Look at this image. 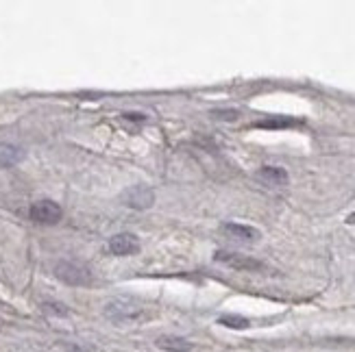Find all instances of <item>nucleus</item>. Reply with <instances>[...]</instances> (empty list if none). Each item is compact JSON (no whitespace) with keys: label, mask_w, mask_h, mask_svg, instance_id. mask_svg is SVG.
Masks as SVG:
<instances>
[{"label":"nucleus","mask_w":355,"mask_h":352,"mask_svg":"<svg viewBox=\"0 0 355 352\" xmlns=\"http://www.w3.org/2000/svg\"><path fill=\"white\" fill-rule=\"evenodd\" d=\"M103 315L114 324H131L142 319L144 315V307L133 298H114L105 304Z\"/></svg>","instance_id":"f257e3e1"},{"label":"nucleus","mask_w":355,"mask_h":352,"mask_svg":"<svg viewBox=\"0 0 355 352\" xmlns=\"http://www.w3.org/2000/svg\"><path fill=\"white\" fill-rule=\"evenodd\" d=\"M55 277L72 287H87L92 283V270L79 261L61 259V261L55 263Z\"/></svg>","instance_id":"f03ea898"},{"label":"nucleus","mask_w":355,"mask_h":352,"mask_svg":"<svg viewBox=\"0 0 355 352\" xmlns=\"http://www.w3.org/2000/svg\"><path fill=\"white\" fill-rule=\"evenodd\" d=\"M214 261L223 263V266H227L231 270H238V272H261V270H266V263L259 261V259L249 257V254L229 252V250H218L214 254Z\"/></svg>","instance_id":"7ed1b4c3"},{"label":"nucleus","mask_w":355,"mask_h":352,"mask_svg":"<svg viewBox=\"0 0 355 352\" xmlns=\"http://www.w3.org/2000/svg\"><path fill=\"white\" fill-rule=\"evenodd\" d=\"M28 218L35 224L55 226L61 222V218H64V209H61V205L55 201H37L28 207Z\"/></svg>","instance_id":"20e7f679"},{"label":"nucleus","mask_w":355,"mask_h":352,"mask_svg":"<svg viewBox=\"0 0 355 352\" xmlns=\"http://www.w3.org/2000/svg\"><path fill=\"white\" fill-rule=\"evenodd\" d=\"M120 198H122V203H125V207L135 209V211H146L155 205V192L148 185H133L122 192Z\"/></svg>","instance_id":"39448f33"},{"label":"nucleus","mask_w":355,"mask_h":352,"mask_svg":"<svg viewBox=\"0 0 355 352\" xmlns=\"http://www.w3.org/2000/svg\"><path fill=\"white\" fill-rule=\"evenodd\" d=\"M142 248L140 239H137V235L133 233H118L114 237H110V241H107V250H110L112 254L116 257H131V254H137Z\"/></svg>","instance_id":"423d86ee"},{"label":"nucleus","mask_w":355,"mask_h":352,"mask_svg":"<svg viewBox=\"0 0 355 352\" xmlns=\"http://www.w3.org/2000/svg\"><path fill=\"white\" fill-rule=\"evenodd\" d=\"M220 233L225 237H229V239L240 241V243H255L261 237V233L257 231L255 226L238 224V222H225V224H220Z\"/></svg>","instance_id":"0eeeda50"},{"label":"nucleus","mask_w":355,"mask_h":352,"mask_svg":"<svg viewBox=\"0 0 355 352\" xmlns=\"http://www.w3.org/2000/svg\"><path fill=\"white\" fill-rule=\"evenodd\" d=\"M255 178L259 183H264L268 187H286L290 183V174L286 167L279 165H264L255 172Z\"/></svg>","instance_id":"6e6552de"},{"label":"nucleus","mask_w":355,"mask_h":352,"mask_svg":"<svg viewBox=\"0 0 355 352\" xmlns=\"http://www.w3.org/2000/svg\"><path fill=\"white\" fill-rule=\"evenodd\" d=\"M155 346L164 352H192L194 344L190 340L181 337V335H159L155 340Z\"/></svg>","instance_id":"1a4fd4ad"},{"label":"nucleus","mask_w":355,"mask_h":352,"mask_svg":"<svg viewBox=\"0 0 355 352\" xmlns=\"http://www.w3.org/2000/svg\"><path fill=\"white\" fill-rule=\"evenodd\" d=\"M24 148L18 144H0V167H11V165H18L24 159Z\"/></svg>","instance_id":"9d476101"},{"label":"nucleus","mask_w":355,"mask_h":352,"mask_svg":"<svg viewBox=\"0 0 355 352\" xmlns=\"http://www.w3.org/2000/svg\"><path fill=\"white\" fill-rule=\"evenodd\" d=\"M218 324L220 326H227V328H234V331H244L249 328L251 322L242 315H236V313H227V315H220L218 317Z\"/></svg>","instance_id":"9b49d317"},{"label":"nucleus","mask_w":355,"mask_h":352,"mask_svg":"<svg viewBox=\"0 0 355 352\" xmlns=\"http://www.w3.org/2000/svg\"><path fill=\"white\" fill-rule=\"evenodd\" d=\"M42 311L46 315H57V317H66L70 315V309L66 307L64 302H55V300H46L42 302Z\"/></svg>","instance_id":"f8f14e48"},{"label":"nucleus","mask_w":355,"mask_h":352,"mask_svg":"<svg viewBox=\"0 0 355 352\" xmlns=\"http://www.w3.org/2000/svg\"><path fill=\"white\" fill-rule=\"evenodd\" d=\"M211 115L216 120H223V122H236L240 118V111L238 109H214Z\"/></svg>","instance_id":"ddd939ff"},{"label":"nucleus","mask_w":355,"mask_h":352,"mask_svg":"<svg viewBox=\"0 0 355 352\" xmlns=\"http://www.w3.org/2000/svg\"><path fill=\"white\" fill-rule=\"evenodd\" d=\"M295 124L292 120H266V122H259V127H290Z\"/></svg>","instance_id":"4468645a"},{"label":"nucleus","mask_w":355,"mask_h":352,"mask_svg":"<svg viewBox=\"0 0 355 352\" xmlns=\"http://www.w3.org/2000/svg\"><path fill=\"white\" fill-rule=\"evenodd\" d=\"M125 120H140V122H144L146 118L142 113H125Z\"/></svg>","instance_id":"2eb2a0df"},{"label":"nucleus","mask_w":355,"mask_h":352,"mask_svg":"<svg viewBox=\"0 0 355 352\" xmlns=\"http://www.w3.org/2000/svg\"><path fill=\"white\" fill-rule=\"evenodd\" d=\"M347 222H349V224H355V213H351V216L347 218Z\"/></svg>","instance_id":"dca6fc26"}]
</instances>
